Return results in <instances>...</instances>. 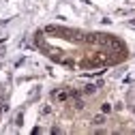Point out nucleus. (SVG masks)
Returning <instances> with one entry per match:
<instances>
[{
  "label": "nucleus",
  "mask_w": 135,
  "mask_h": 135,
  "mask_svg": "<svg viewBox=\"0 0 135 135\" xmlns=\"http://www.w3.org/2000/svg\"><path fill=\"white\" fill-rule=\"evenodd\" d=\"M35 43L47 58L81 71L118 64L129 56L127 45L116 35L107 32L45 26L35 35Z\"/></svg>",
  "instance_id": "obj_1"
},
{
  "label": "nucleus",
  "mask_w": 135,
  "mask_h": 135,
  "mask_svg": "<svg viewBox=\"0 0 135 135\" xmlns=\"http://www.w3.org/2000/svg\"><path fill=\"white\" fill-rule=\"evenodd\" d=\"M101 114H105V116L112 114V105H109V103H103V107H101Z\"/></svg>",
  "instance_id": "obj_2"
}]
</instances>
